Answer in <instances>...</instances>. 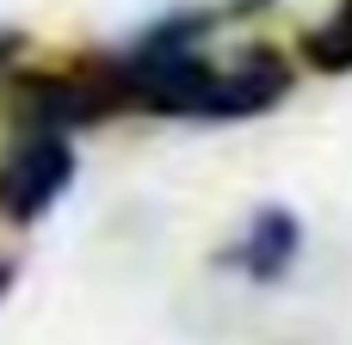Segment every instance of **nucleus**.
<instances>
[{"label":"nucleus","mask_w":352,"mask_h":345,"mask_svg":"<svg viewBox=\"0 0 352 345\" xmlns=\"http://www.w3.org/2000/svg\"><path fill=\"white\" fill-rule=\"evenodd\" d=\"M31 56V43H25V31H12V25H0V68H12V62H25Z\"/></svg>","instance_id":"obj_5"},{"label":"nucleus","mask_w":352,"mask_h":345,"mask_svg":"<svg viewBox=\"0 0 352 345\" xmlns=\"http://www.w3.org/2000/svg\"><path fill=\"white\" fill-rule=\"evenodd\" d=\"M80 154L62 130H6L0 136V228H37L74 191Z\"/></svg>","instance_id":"obj_1"},{"label":"nucleus","mask_w":352,"mask_h":345,"mask_svg":"<svg viewBox=\"0 0 352 345\" xmlns=\"http://www.w3.org/2000/svg\"><path fill=\"white\" fill-rule=\"evenodd\" d=\"M12 278H19V265H12V259H6V253H0V296H6V290H12Z\"/></svg>","instance_id":"obj_6"},{"label":"nucleus","mask_w":352,"mask_h":345,"mask_svg":"<svg viewBox=\"0 0 352 345\" xmlns=\"http://www.w3.org/2000/svg\"><path fill=\"white\" fill-rule=\"evenodd\" d=\"M291 86H297V62H291L278 43H241L235 56H223L210 123L266 117V111H278V105L291 99Z\"/></svg>","instance_id":"obj_3"},{"label":"nucleus","mask_w":352,"mask_h":345,"mask_svg":"<svg viewBox=\"0 0 352 345\" xmlns=\"http://www.w3.org/2000/svg\"><path fill=\"white\" fill-rule=\"evenodd\" d=\"M303 216L291 204H260L241 216V228L217 247V265L241 284H285L303 259Z\"/></svg>","instance_id":"obj_2"},{"label":"nucleus","mask_w":352,"mask_h":345,"mask_svg":"<svg viewBox=\"0 0 352 345\" xmlns=\"http://www.w3.org/2000/svg\"><path fill=\"white\" fill-rule=\"evenodd\" d=\"M241 6H248V12H266V6H278V0H241Z\"/></svg>","instance_id":"obj_7"},{"label":"nucleus","mask_w":352,"mask_h":345,"mask_svg":"<svg viewBox=\"0 0 352 345\" xmlns=\"http://www.w3.org/2000/svg\"><path fill=\"white\" fill-rule=\"evenodd\" d=\"M297 62H303L309 74H328V80L352 74V0H334V6L297 37Z\"/></svg>","instance_id":"obj_4"}]
</instances>
